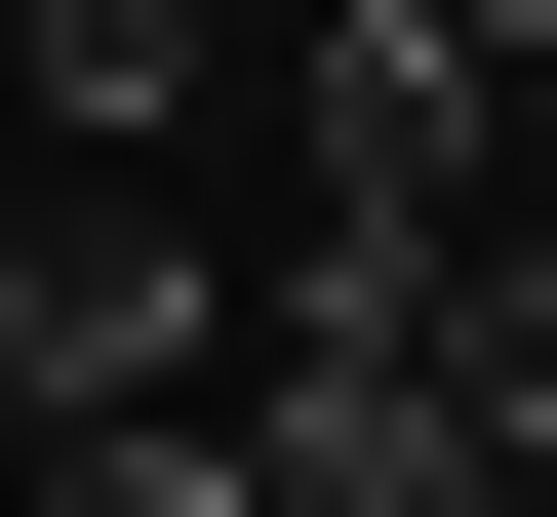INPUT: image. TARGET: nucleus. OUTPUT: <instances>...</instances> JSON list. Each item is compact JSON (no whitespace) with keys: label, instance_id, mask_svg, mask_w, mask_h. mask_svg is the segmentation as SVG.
I'll use <instances>...</instances> for the list:
<instances>
[{"label":"nucleus","instance_id":"2","mask_svg":"<svg viewBox=\"0 0 557 517\" xmlns=\"http://www.w3.org/2000/svg\"><path fill=\"white\" fill-rule=\"evenodd\" d=\"M518 199V40L478 0H319V239H478Z\"/></svg>","mask_w":557,"mask_h":517},{"label":"nucleus","instance_id":"1","mask_svg":"<svg viewBox=\"0 0 557 517\" xmlns=\"http://www.w3.org/2000/svg\"><path fill=\"white\" fill-rule=\"evenodd\" d=\"M199 358H239V279L160 239V160H81L40 239H0V398L40 438H199Z\"/></svg>","mask_w":557,"mask_h":517},{"label":"nucleus","instance_id":"3","mask_svg":"<svg viewBox=\"0 0 557 517\" xmlns=\"http://www.w3.org/2000/svg\"><path fill=\"white\" fill-rule=\"evenodd\" d=\"M0 81L81 120V160H160V81H199V0H40V40H0Z\"/></svg>","mask_w":557,"mask_h":517}]
</instances>
